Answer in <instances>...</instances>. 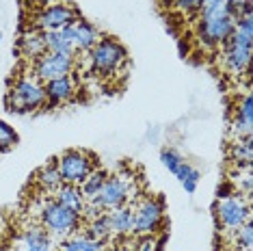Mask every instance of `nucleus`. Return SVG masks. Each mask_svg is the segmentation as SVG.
<instances>
[{
	"label": "nucleus",
	"instance_id": "nucleus-24",
	"mask_svg": "<svg viewBox=\"0 0 253 251\" xmlns=\"http://www.w3.org/2000/svg\"><path fill=\"white\" fill-rule=\"evenodd\" d=\"M232 161L238 165V169H251V161H253V141H251V136H243V139L234 141Z\"/></svg>",
	"mask_w": 253,
	"mask_h": 251
},
{
	"label": "nucleus",
	"instance_id": "nucleus-5",
	"mask_svg": "<svg viewBox=\"0 0 253 251\" xmlns=\"http://www.w3.org/2000/svg\"><path fill=\"white\" fill-rule=\"evenodd\" d=\"M9 106L15 113H33L39 111L45 104V91L43 83L37 81L33 74H24V76L15 78V83L9 89Z\"/></svg>",
	"mask_w": 253,
	"mask_h": 251
},
{
	"label": "nucleus",
	"instance_id": "nucleus-9",
	"mask_svg": "<svg viewBox=\"0 0 253 251\" xmlns=\"http://www.w3.org/2000/svg\"><path fill=\"white\" fill-rule=\"evenodd\" d=\"M234 26H236V20L229 13L197 18V39L201 45H206V48H210V50H216L232 37Z\"/></svg>",
	"mask_w": 253,
	"mask_h": 251
},
{
	"label": "nucleus",
	"instance_id": "nucleus-6",
	"mask_svg": "<svg viewBox=\"0 0 253 251\" xmlns=\"http://www.w3.org/2000/svg\"><path fill=\"white\" fill-rule=\"evenodd\" d=\"M214 214H216V223L223 232L234 234L238 227H243L247 221H251V206L249 199L243 197L240 193H229L225 197L216 199L214 206Z\"/></svg>",
	"mask_w": 253,
	"mask_h": 251
},
{
	"label": "nucleus",
	"instance_id": "nucleus-23",
	"mask_svg": "<svg viewBox=\"0 0 253 251\" xmlns=\"http://www.w3.org/2000/svg\"><path fill=\"white\" fill-rule=\"evenodd\" d=\"M108 178V171L106 169H93L91 173L84 178L83 182H80V191H83V197L87 199V202H91V199H95V195L100 193V188L104 186V182Z\"/></svg>",
	"mask_w": 253,
	"mask_h": 251
},
{
	"label": "nucleus",
	"instance_id": "nucleus-4",
	"mask_svg": "<svg viewBox=\"0 0 253 251\" xmlns=\"http://www.w3.org/2000/svg\"><path fill=\"white\" fill-rule=\"evenodd\" d=\"M39 223H42V227L50 236L65 238L76 234V230L80 227V214L65 208L54 197H50L39 208Z\"/></svg>",
	"mask_w": 253,
	"mask_h": 251
},
{
	"label": "nucleus",
	"instance_id": "nucleus-22",
	"mask_svg": "<svg viewBox=\"0 0 253 251\" xmlns=\"http://www.w3.org/2000/svg\"><path fill=\"white\" fill-rule=\"evenodd\" d=\"M35 182L39 184V188L45 191V193H54L56 188L63 184V178H61L59 169H56L54 161L50 165H43V167L37 171V173H35Z\"/></svg>",
	"mask_w": 253,
	"mask_h": 251
},
{
	"label": "nucleus",
	"instance_id": "nucleus-29",
	"mask_svg": "<svg viewBox=\"0 0 253 251\" xmlns=\"http://www.w3.org/2000/svg\"><path fill=\"white\" fill-rule=\"evenodd\" d=\"M234 184L238 191L236 193H240L243 197L247 199H251V169H245V173H236V180H234Z\"/></svg>",
	"mask_w": 253,
	"mask_h": 251
},
{
	"label": "nucleus",
	"instance_id": "nucleus-3",
	"mask_svg": "<svg viewBox=\"0 0 253 251\" xmlns=\"http://www.w3.org/2000/svg\"><path fill=\"white\" fill-rule=\"evenodd\" d=\"M136 193H139L136 178L126 175V173H113L106 178L104 186L100 188V193H97L95 199H91V202H93L95 206H100L104 212H108V210H113V208L132 204V199H136Z\"/></svg>",
	"mask_w": 253,
	"mask_h": 251
},
{
	"label": "nucleus",
	"instance_id": "nucleus-32",
	"mask_svg": "<svg viewBox=\"0 0 253 251\" xmlns=\"http://www.w3.org/2000/svg\"><path fill=\"white\" fill-rule=\"evenodd\" d=\"M0 42H2V33H0Z\"/></svg>",
	"mask_w": 253,
	"mask_h": 251
},
{
	"label": "nucleus",
	"instance_id": "nucleus-15",
	"mask_svg": "<svg viewBox=\"0 0 253 251\" xmlns=\"http://www.w3.org/2000/svg\"><path fill=\"white\" fill-rule=\"evenodd\" d=\"M43 91H45V104L61 106L76 95V83H74V76L70 74V76H61L54 78V81L43 83Z\"/></svg>",
	"mask_w": 253,
	"mask_h": 251
},
{
	"label": "nucleus",
	"instance_id": "nucleus-8",
	"mask_svg": "<svg viewBox=\"0 0 253 251\" xmlns=\"http://www.w3.org/2000/svg\"><path fill=\"white\" fill-rule=\"evenodd\" d=\"M54 165L63 178V184L80 186V182L95 169V156L84 150H67L59 158H54Z\"/></svg>",
	"mask_w": 253,
	"mask_h": 251
},
{
	"label": "nucleus",
	"instance_id": "nucleus-30",
	"mask_svg": "<svg viewBox=\"0 0 253 251\" xmlns=\"http://www.w3.org/2000/svg\"><path fill=\"white\" fill-rule=\"evenodd\" d=\"M160 245H163V241L156 236H139L132 251H160Z\"/></svg>",
	"mask_w": 253,
	"mask_h": 251
},
{
	"label": "nucleus",
	"instance_id": "nucleus-12",
	"mask_svg": "<svg viewBox=\"0 0 253 251\" xmlns=\"http://www.w3.org/2000/svg\"><path fill=\"white\" fill-rule=\"evenodd\" d=\"M74 67H76V59H72V56L43 52L39 59L33 61V76L42 83H48L61 76H70L74 74Z\"/></svg>",
	"mask_w": 253,
	"mask_h": 251
},
{
	"label": "nucleus",
	"instance_id": "nucleus-16",
	"mask_svg": "<svg viewBox=\"0 0 253 251\" xmlns=\"http://www.w3.org/2000/svg\"><path fill=\"white\" fill-rule=\"evenodd\" d=\"M18 247L20 251H54V241L42 225H33L20 236Z\"/></svg>",
	"mask_w": 253,
	"mask_h": 251
},
{
	"label": "nucleus",
	"instance_id": "nucleus-14",
	"mask_svg": "<svg viewBox=\"0 0 253 251\" xmlns=\"http://www.w3.org/2000/svg\"><path fill=\"white\" fill-rule=\"evenodd\" d=\"M251 130H253V98L247 91L234 108L232 134L234 139H243V136H251Z\"/></svg>",
	"mask_w": 253,
	"mask_h": 251
},
{
	"label": "nucleus",
	"instance_id": "nucleus-28",
	"mask_svg": "<svg viewBox=\"0 0 253 251\" xmlns=\"http://www.w3.org/2000/svg\"><path fill=\"white\" fill-rule=\"evenodd\" d=\"M15 141H18L15 130L11 128L4 119H0V152H4V150H9L11 145H15Z\"/></svg>",
	"mask_w": 253,
	"mask_h": 251
},
{
	"label": "nucleus",
	"instance_id": "nucleus-7",
	"mask_svg": "<svg viewBox=\"0 0 253 251\" xmlns=\"http://www.w3.org/2000/svg\"><path fill=\"white\" fill-rule=\"evenodd\" d=\"M132 236H154L165 223V206L156 197H143L132 206Z\"/></svg>",
	"mask_w": 253,
	"mask_h": 251
},
{
	"label": "nucleus",
	"instance_id": "nucleus-18",
	"mask_svg": "<svg viewBox=\"0 0 253 251\" xmlns=\"http://www.w3.org/2000/svg\"><path fill=\"white\" fill-rule=\"evenodd\" d=\"M18 50L20 54L28 61H35L45 52V43H43V33L35 31V28H28L20 35L18 42Z\"/></svg>",
	"mask_w": 253,
	"mask_h": 251
},
{
	"label": "nucleus",
	"instance_id": "nucleus-27",
	"mask_svg": "<svg viewBox=\"0 0 253 251\" xmlns=\"http://www.w3.org/2000/svg\"><path fill=\"white\" fill-rule=\"evenodd\" d=\"M165 4L182 15H191V13H197L201 0H165Z\"/></svg>",
	"mask_w": 253,
	"mask_h": 251
},
{
	"label": "nucleus",
	"instance_id": "nucleus-1",
	"mask_svg": "<svg viewBox=\"0 0 253 251\" xmlns=\"http://www.w3.org/2000/svg\"><path fill=\"white\" fill-rule=\"evenodd\" d=\"M253 54V15H243L236 20L234 33L221 45V61L227 74L243 76L249 70Z\"/></svg>",
	"mask_w": 253,
	"mask_h": 251
},
{
	"label": "nucleus",
	"instance_id": "nucleus-2",
	"mask_svg": "<svg viewBox=\"0 0 253 251\" xmlns=\"http://www.w3.org/2000/svg\"><path fill=\"white\" fill-rule=\"evenodd\" d=\"M87 61L95 76L108 78L122 72V67L128 63V52H126V48L117 39L102 37L87 52Z\"/></svg>",
	"mask_w": 253,
	"mask_h": 251
},
{
	"label": "nucleus",
	"instance_id": "nucleus-13",
	"mask_svg": "<svg viewBox=\"0 0 253 251\" xmlns=\"http://www.w3.org/2000/svg\"><path fill=\"white\" fill-rule=\"evenodd\" d=\"M43 43H45V52L72 56V59H76L78 56L76 43H74V24L61 28V31L43 33Z\"/></svg>",
	"mask_w": 253,
	"mask_h": 251
},
{
	"label": "nucleus",
	"instance_id": "nucleus-25",
	"mask_svg": "<svg viewBox=\"0 0 253 251\" xmlns=\"http://www.w3.org/2000/svg\"><path fill=\"white\" fill-rule=\"evenodd\" d=\"M84 236L93 238V241H106L108 236H111V227H108V216L106 212L100 214V216H93V219H89L87 227H84Z\"/></svg>",
	"mask_w": 253,
	"mask_h": 251
},
{
	"label": "nucleus",
	"instance_id": "nucleus-10",
	"mask_svg": "<svg viewBox=\"0 0 253 251\" xmlns=\"http://www.w3.org/2000/svg\"><path fill=\"white\" fill-rule=\"evenodd\" d=\"M78 20H80L78 11L63 0V2H54V4H48V7L37 9V13L33 15L31 28L42 31V33L61 31V28H65V26L76 24Z\"/></svg>",
	"mask_w": 253,
	"mask_h": 251
},
{
	"label": "nucleus",
	"instance_id": "nucleus-20",
	"mask_svg": "<svg viewBox=\"0 0 253 251\" xmlns=\"http://www.w3.org/2000/svg\"><path fill=\"white\" fill-rule=\"evenodd\" d=\"M54 199L78 214H83L84 206H87V199L83 197V191H80L78 184H61L54 191Z\"/></svg>",
	"mask_w": 253,
	"mask_h": 251
},
{
	"label": "nucleus",
	"instance_id": "nucleus-11",
	"mask_svg": "<svg viewBox=\"0 0 253 251\" xmlns=\"http://www.w3.org/2000/svg\"><path fill=\"white\" fill-rule=\"evenodd\" d=\"M160 163H163V167L167 171H171V173L175 175L177 182H180L182 188L188 195H193V193L197 191L201 173L191 163H186V158L177 150H173V147H163V150H160Z\"/></svg>",
	"mask_w": 253,
	"mask_h": 251
},
{
	"label": "nucleus",
	"instance_id": "nucleus-31",
	"mask_svg": "<svg viewBox=\"0 0 253 251\" xmlns=\"http://www.w3.org/2000/svg\"><path fill=\"white\" fill-rule=\"evenodd\" d=\"M28 4H33V7H48V4H54V2H63V0H26Z\"/></svg>",
	"mask_w": 253,
	"mask_h": 251
},
{
	"label": "nucleus",
	"instance_id": "nucleus-17",
	"mask_svg": "<svg viewBox=\"0 0 253 251\" xmlns=\"http://www.w3.org/2000/svg\"><path fill=\"white\" fill-rule=\"evenodd\" d=\"M106 216H108V227H111V236H117V238L132 236V227H134V221H132V204L108 210Z\"/></svg>",
	"mask_w": 253,
	"mask_h": 251
},
{
	"label": "nucleus",
	"instance_id": "nucleus-26",
	"mask_svg": "<svg viewBox=\"0 0 253 251\" xmlns=\"http://www.w3.org/2000/svg\"><path fill=\"white\" fill-rule=\"evenodd\" d=\"M234 251H251L253 247V223L247 221L243 227L234 232Z\"/></svg>",
	"mask_w": 253,
	"mask_h": 251
},
{
	"label": "nucleus",
	"instance_id": "nucleus-19",
	"mask_svg": "<svg viewBox=\"0 0 253 251\" xmlns=\"http://www.w3.org/2000/svg\"><path fill=\"white\" fill-rule=\"evenodd\" d=\"M102 39V33L87 20H78L74 24V43L78 52H89L91 48Z\"/></svg>",
	"mask_w": 253,
	"mask_h": 251
},
{
	"label": "nucleus",
	"instance_id": "nucleus-21",
	"mask_svg": "<svg viewBox=\"0 0 253 251\" xmlns=\"http://www.w3.org/2000/svg\"><path fill=\"white\" fill-rule=\"evenodd\" d=\"M56 251H106V241H93L84 234L65 236Z\"/></svg>",
	"mask_w": 253,
	"mask_h": 251
}]
</instances>
